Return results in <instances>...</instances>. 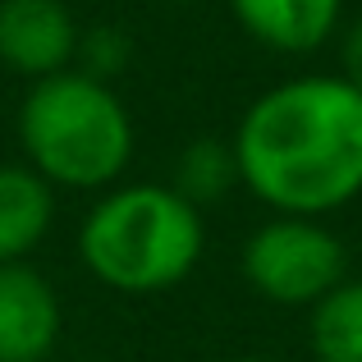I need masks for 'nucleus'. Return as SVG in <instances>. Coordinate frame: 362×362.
I'll return each instance as SVG.
<instances>
[{"label":"nucleus","instance_id":"7ed1b4c3","mask_svg":"<svg viewBox=\"0 0 362 362\" xmlns=\"http://www.w3.org/2000/svg\"><path fill=\"white\" fill-rule=\"evenodd\" d=\"M18 142L28 170L51 188L92 193L124 175L133 156V119L110 83L64 69L28 88L18 106Z\"/></svg>","mask_w":362,"mask_h":362},{"label":"nucleus","instance_id":"f03ea898","mask_svg":"<svg viewBox=\"0 0 362 362\" xmlns=\"http://www.w3.org/2000/svg\"><path fill=\"white\" fill-rule=\"evenodd\" d=\"M206 247V225L170 184L110 188L78 230V257L115 293H160L188 280Z\"/></svg>","mask_w":362,"mask_h":362},{"label":"nucleus","instance_id":"f8f14e48","mask_svg":"<svg viewBox=\"0 0 362 362\" xmlns=\"http://www.w3.org/2000/svg\"><path fill=\"white\" fill-rule=\"evenodd\" d=\"M344 78L362 92V18L349 28V37H344Z\"/></svg>","mask_w":362,"mask_h":362},{"label":"nucleus","instance_id":"6e6552de","mask_svg":"<svg viewBox=\"0 0 362 362\" xmlns=\"http://www.w3.org/2000/svg\"><path fill=\"white\" fill-rule=\"evenodd\" d=\"M55 188L28 165H0V266H14L46 239Z\"/></svg>","mask_w":362,"mask_h":362},{"label":"nucleus","instance_id":"1a4fd4ad","mask_svg":"<svg viewBox=\"0 0 362 362\" xmlns=\"http://www.w3.org/2000/svg\"><path fill=\"white\" fill-rule=\"evenodd\" d=\"M312 358L317 362H362V280H344L312 308Z\"/></svg>","mask_w":362,"mask_h":362},{"label":"nucleus","instance_id":"20e7f679","mask_svg":"<svg viewBox=\"0 0 362 362\" xmlns=\"http://www.w3.org/2000/svg\"><path fill=\"white\" fill-rule=\"evenodd\" d=\"M243 280L275 308H317L349 280V252L321 221L275 216L243 243Z\"/></svg>","mask_w":362,"mask_h":362},{"label":"nucleus","instance_id":"423d86ee","mask_svg":"<svg viewBox=\"0 0 362 362\" xmlns=\"http://www.w3.org/2000/svg\"><path fill=\"white\" fill-rule=\"evenodd\" d=\"M64 308L55 284L28 262L0 266V362H46L60 344Z\"/></svg>","mask_w":362,"mask_h":362},{"label":"nucleus","instance_id":"39448f33","mask_svg":"<svg viewBox=\"0 0 362 362\" xmlns=\"http://www.w3.org/2000/svg\"><path fill=\"white\" fill-rule=\"evenodd\" d=\"M78 28L60 0H0V64L42 83L74 69Z\"/></svg>","mask_w":362,"mask_h":362},{"label":"nucleus","instance_id":"0eeeda50","mask_svg":"<svg viewBox=\"0 0 362 362\" xmlns=\"http://www.w3.org/2000/svg\"><path fill=\"white\" fill-rule=\"evenodd\" d=\"M252 42L280 55H308L335 33L344 0H230Z\"/></svg>","mask_w":362,"mask_h":362},{"label":"nucleus","instance_id":"9b49d317","mask_svg":"<svg viewBox=\"0 0 362 362\" xmlns=\"http://www.w3.org/2000/svg\"><path fill=\"white\" fill-rule=\"evenodd\" d=\"M78 74L88 78L110 83L115 74L129 64V37L119 28H92V33H78V55H74Z\"/></svg>","mask_w":362,"mask_h":362},{"label":"nucleus","instance_id":"9d476101","mask_svg":"<svg viewBox=\"0 0 362 362\" xmlns=\"http://www.w3.org/2000/svg\"><path fill=\"white\" fill-rule=\"evenodd\" d=\"M239 184V160H234V147L221 138H197L184 147L175 165V193L184 202L202 206V202H221L230 188Z\"/></svg>","mask_w":362,"mask_h":362},{"label":"nucleus","instance_id":"f257e3e1","mask_svg":"<svg viewBox=\"0 0 362 362\" xmlns=\"http://www.w3.org/2000/svg\"><path fill=\"white\" fill-rule=\"evenodd\" d=\"M239 184L280 216L339 211L362 193V92L344 74L275 83L234 129Z\"/></svg>","mask_w":362,"mask_h":362},{"label":"nucleus","instance_id":"ddd939ff","mask_svg":"<svg viewBox=\"0 0 362 362\" xmlns=\"http://www.w3.org/2000/svg\"><path fill=\"white\" fill-rule=\"evenodd\" d=\"M230 362H271V358H230Z\"/></svg>","mask_w":362,"mask_h":362}]
</instances>
